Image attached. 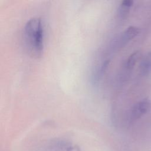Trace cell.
<instances>
[{
	"mask_svg": "<svg viewBox=\"0 0 151 151\" xmlns=\"http://www.w3.org/2000/svg\"><path fill=\"white\" fill-rule=\"evenodd\" d=\"M24 40L30 53L35 57H40L44 48V27L41 19L34 17L25 25Z\"/></svg>",
	"mask_w": 151,
	"mask_h": 151,
	"instance_id": "obj_1",
	"label": "cell"
},
{
	"mask_svg": "<svg viewBox=\"0 0 151 151\" xmlns=\"http://www.w3.org/2000/svg\"><path fill=\"white\" fill-rule=\"evenodd\" d=\"M140 32L139 28L135 26H130L124 30L114 42L113 48L117 50L124 47L130 41L136 37Z\"/></svg>",
	"mask_w": 151,
	"mask_h": 151,
	"instance_id": "obj_2",
	"label": "cell"
},
{
	"mask_svg": "<svg viewBox=\"0 0 151 151\" xmlns=\"http://www.w3.org/2000/svg\"><path fill=\"white\" fill-rule=\"evenodd\" d=\"M151 108V101L148 99H144L135 104L132 109L130 118L136 120L146 113Z\"/></svg>",
	"mask_w": 151,
	"mask_h": 151,
	"instance_id": "obj_3",
	"label": "cell"
},
{
	"mask_svg": "<svg viewBox=\"0 0 151 151\" xmlns=\"http://www.w3.org/2000/svg\"><path fill=\"white\" fill-rule=\"evenodd\" d=\"M110 61L106 60L103 61L96 69L93 75V81L94 83H98L103 77V74L106 72L109 65Z\"/></svg>",
	"mask_w": 151,
	"mask_h": 151,
	"instance_id": "obj_4",
	"label": "cell"
},
{
	"mask_svg": "<svg viewBox=\"0 0 151 151\" xmlns=\"http://www.w3.org/2000/svg\"><path fill=\"white\" fill-rule=\"evenodd\" d=\"M133 4V1L132 0H124L121 2L117 10V14L120 18L124 19L127 17Z\"/></svg>",
	"mask_w": 151,
	"mask_h": 151,
	"instance_id": "obj_5",
	"label": "cell"
},
{
	"mask_svg": "<svg viewBox=\"0 0 151 151\" xmlns=\"http://www.w3.org/2000/svg\"><path fill=\"white\" fill-rule=\"evenodd\" d=\"M140 55L141 54L139 51H135L130 55H129L126 62V68L128 70H132L134 67L137 61L139 60Z\"/></svg>",
	"mask_w": 151,
	"mask_h": 151,
	"instance_id": "obj_6",
	"label": "cell"
},
{
	"mask_svg": "<svg viewBox=\"0 0 151 151\" xmlns=\"http://www.w3.org/2000/svg\"><path fill=\"white\" fill-rule=\"evenodd\" d=\"M151 70V61L148 56L142 61L140 64V71L143 74H147Z\"/></svg>",
	"mask_w": 151,
	"mask_h": 151,
	"instance_id": "obj_7",
	"label": "cell"
},
{
	"mask_svg": "<svg viewBox=\"0 0 151 151\" xmlns=\"http://www.w3.org/2000/svg\"><path fill=\"white\" fill-rule=\"evenodd\" d=\"M148 57H149V58L150 59V60L151 61V51H150V52L149 53V55H148Z\"/></svg>",
	"mask_w": 151,
	"mask_h": 151,
	"instance_id": "obj_8",
	"label": "cell"
}]
</instances>
